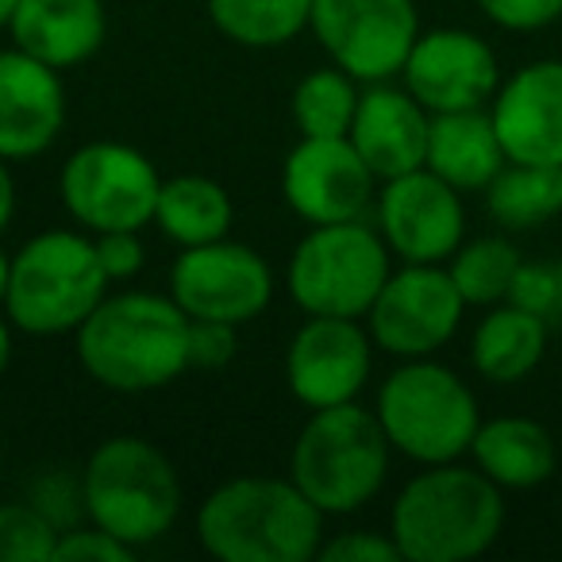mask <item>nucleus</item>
Instances as JSON below:
<instances>
[{
  "instance_id": "obj_27",
  "label": "nucleus",
  "mask_w": 562,
  "mask_h": 562,
  "mask_svg": "<svg viewBox=\"0 0 562 562\" xmlns=\"http://www.w3.org/2000/svg\"><path fill=\"white\" fill-rule=\"evenodd\" d=\"M520 250L516 243H508L505 235H485V239L462 243L451 255V278L459 285L462 301L467 305H482L493 308L501 301H508V290H513L516 270H520Z\"/></svg>"
},
{
  "instance_id": "obj_37",
  "label": "nucleus",
  "mask_w": 562,
  "mask_h": 562,
  "mask_svg": "<svg viewBox=\"0 0 562 562\" xmlns=\"http://www.w3.org/2000/svg\"><path fill=\"white\" fill-rule=\"evenodd\" d=\"M12 212H16V181H12L9 158H0V235L12 224Z\"/></svg>"
},
{
  "instance_id": "obj_12",
  "label": "nucleus",
  "mask_w": 562,
  "mask_h": 562,
  "mask_svg": "<svg viewBox=\"0 0 562 562\" xmlns=\"http://www.w3.org/2000/svg\"><path fill=\"white\" fill-rule=\"evenodd\" d=\"M170 297L189 321L250 324L273 297V273L255 247L243 243H201L181 247L170 270Z\"/></svg>"
},
{
  "instance_id": "obj_13",
  "label": "nucleus",
  "mask_w": 562,
  "mask_h": 562,
  "mask_svg": "<svg viewBox=\"0 0 562 562\" xmlns=\"http://www.w3.org/2000/svg\"><path fill=\"white\" fill-rule=\"evenodd\" d=\"M378 232L401 262H451L467 235L462 193L420 166L378 193Z\"/></svg>"
},
{
  "instance_id": "obj_30",
  "label": "nucleus",
  "mask_w": 562,
  "mask_h": 562,
  "mask_svg": "<svg viewBox=\"0 0 562 562\" xmlns=\"http://www.w3.org/2000/svg\"><path fill=\"white\" fill-rule=\"evenodd\" d=\"M508 301L536 313L547 328H562V262H520Z\"/></svg>"
},
{
  "instance_id": "obj_24",
  "label": "nucleus",
  "mask_w": 562,
  "mask_h": 562,
  "mask_svg": "<svg viewBox=\"0 0 562 562\" xmlns=\"http://www.w3.org/2000/svg\"><path fill=\"white\" fill-rule=\"evenodd\" d=\"M155 224L178 247L216 243L232 227V196L220 181L201 178V173H181V178L162 181L158 189Z\"/></svg>"
},
{
  "instance_id": "obj_26",
  "label": "nucleus",
  "mask_w": 562,
  "mask_h": 562,
  "mask_svg": "<svg viewBox=\"0 0 562 562\" xmlns=\"http://www.w3.org/2000/svg\"><path fill=\"white\" fill-rule=\"evenodd\" d=\"M209 16L239 47H285L313 20V0H209Z\"/></svg>"
},
{
  "instance_id": "obj_10",
  "label": "nucleus",
  "mask_w": 562,
  "mask_h": 562,
  "mask_svg": "<svg viewBox=\"0 0 562 562\" xmlns=\"http://www.w3.org/2000/svg\"><path fill=\"white\" fill-rule=\"evenodd\" d=\"M308 27L331 63L367 86L397 78L420 40L413 0H313Z\"/></svg>"
},
{
  "instance_id": "obj_6",
  "label": "nucleus",
  "mask_w": 562,
  "mask_h": 562,
  "mask_svg": "<svg viewBox=\"0 0 562 562\" xmlns=\"http://www.w3.org/2000/svg\"><path fill=\"white\" fill-rule=\"evenodd\" d=\"M374 413L393 451L420 467L459 462L482 428L474 390L431 359H408L393 370L378 390Z\"/></svg>"
},
{
  "instance_id": "obj_19",
  "label": "nucleus",
  "mask_w": 562,
  "mask_h": 562,
  "mask_svg": "<svg viewBox=\"0 0 562 562\" xmlns=\"http://www.w3.org/2000/svg\"><path fill=\"white\" fill-rule=\"evenodd\" d=\"M428 132L431 112L408 89L374 81L359 97V112H355L347 139L355 143L362 162L374 170V178L390 181L428 162Z\"/></svg>"
},
{
  "instance_id": "obj_23",
  "label": "nucleus",
  "mask_w": 562,
  "mask_h": 562,
  "mask_svg": "<svg viewBox=\"0 0 562 562\" xmlns=\"http://www.w3.org/2000/svg\"><path fill=\"white\" fill-rule=\"evenodd\" d=\"M547 336H551V328L536 313L513 305V301H501L474 328L470 362H474V370L485 382L516 385L543 362Z\"/></svg>"
},
{
  "instance_id": "obj_28",
  "label": "nucleus",
  "mask_w": 562,
  "mask_h": 562,
  "mask_svg": "<svg viewBox=\"0 0 562 562\" xmlns=\"http://www.w3.org/2000/svg\"><path fill=\"white\" fill-rule=\"evenodd\" d=\"M359 97L362 93L355 89V78L339 66L313 70L293 89V124L301 135H316V139L347 135L355 124V112H359Z\"/></svg>"
},
{
  "instance_id": "obj_15",
  "label": "nucleus",
  "mask_w": 562,
  "mask_h": 562,
  "mask_svg": "<svg viewBox=\"0 0 562 562\" xmlns=\"http://www.w3.org/2000/svg\"><path fill=\"white\" fill-rule=\"evenodd\" d=\"M405 89L436 116V112L485 109L501 89V66L493 47L462 27L420 32L405 58Z\"/></svg>"
},
{
  "instance_id": "obj_20",
  "label": "nucleus",
  "mask_w": 562,
  "mask_h": 562,
  "mask_svg": "<svg viewBox=\"0 0 562 562\" xmlns=\"http://www.w3.org/2000/svg\"><path fill=\"white\" fill-rule=\"evenodd\" d=\"M12 43L55 70L93 58L109 35L101 0H20L9 24Z\"/></svg>"
},
{
  "instance_id": "obj_1",
  "label": "nucleus",
  "mask_w": 562,
  "mask_h": 562,
  "mask_svg": "<svg viewBox=\"0 0 562 562\" xmlns=\"http://www.w3.org/2000/svg\"><path fill=\"white\" fill-rule=\"evenodd\" d=\"M78 362L104 390H162L189 370V316L158 293L104 297L78 328Z\"/></svg>"
},
{
  "instance_id": "obj_22",
  "label": "nucleus",
  "mask_w": 562,
  "mask_h": 562,
  "mask_svg": "<svg viewBox=\"0 0 562 562\" xmlns=\"http://www.w3.org/2000/svg\"><path fill=\"white\" fill-rule=\"evenodd\" d=\"M470 454H474V467L501 490H536V485L551 482L554 467H559L554 436L528 416L485 420L470 443Z\"/></svg>"
},
{
  "instance_id": "obj_16",
  "label": "nucleus",
  "mask_w": 562,
  "mask_h": 562,
  "mask_svg": "<svg viewBox=\"0 0 562 562\" xmlns=\"http://www.w3.org/2000/svg\"><path fill=\"white\" fill-rule=\"evenodd\" d=\"M374 339L351 316H308L285 351V382L305 408L347 405L370 378Z\"/></svg>"
},
{
  "instance_id": "obj_14",
  "label": "nucleus",
  "mask_w": 562,
  "mask_h": 562,
  "mask_svg": "<svg viewBox=\"0 0 562 562\" xmlns=\"http://www.w3.org/2000/svg\"><path fill=\"white\" fill-rule=\"evenodd\" d=\"M281 193L285 204L313 227L362 220L374 201V170L362 162L347 135L336 139L301 135L281 166Z\"/></svg>"
},
{
  "instance_id": "obj_17",
  "label": "nucleus",
  "mask_w": 562,
  "mask_h": 562,
  "mask_svg": "<svg viewBox=\"0 0 562 562\" xmlns=\"http://www.w3.org/2000/svg\"><path fill=\"white\" fill-rule=\"evenodd\" d=\"M490 116L508 162L562 166V58L520 66L493 93Z\"/></svg>"
},
{
  "instance_id": "obj_35",
  "label": "nucleus",
  "mask_w": 562,
  "mask_h": 562,
  "mask_svg": "<svg viewBox=\"0 0 562 562\" xmlns=\"http://www.w3.org/2000/svg\"><path fill=\"white\" fill-rule=\"evenodd\" d=\"M235 324L220 321H189V367L216 370L235 359Z\"/></svg>"
},
{
  "instance_id": "obj_11",
  "label": "nucleus",
  "mask_w": 562,
  "mask_h": 562,
  "mask_svg": "<svg viewBox=\"0 0 562 562\" xmlns=\"http://www.w3.org/2000/svg\"><path fill=\"white\" fill-rule=\"evenodd\" d=\"M467 301L443 262H405L390 273L370 305L367 324L374 347L397 359H428L459 331Z\"/></svg>"
},
{
  "instance_id": "obj_34",
  "label": "nucleus",
  "mask_w": 562,
  "mask_h": 562,
  "mask_svg": "<svg viewBox=\"0 0 562 562\" xmlns=\"http://www.w3.org/2000/svg\"><path fill=\"white\" fill-rule=\"evenodd\" d=\"M321 562H405L390 531H344L316 551Z\"/></svg>"
},
{
  "instance_id": "obj_21",
  "label": "nucleus",
  "mask_w": 562,
  "mask_h": 562,
  "mask_svg": "<svg viewBox=\"0 0 562 562\" xmlns=\"http://www.w3.org/2000/svg\"><path fill=\"white\" fill-rule=\"evenodd\" d=\"M505 147L497 139L490 109L436 112L428 132V170L459 193H485L505 166Z\"/></svg>"
},
{
  "instance_id": "obj_2",
  "label": "nucleus",
  "mask_w": 562,
  "mask_h": 562,
  "mask_svg": "<svg viewBox=\"0 0 562 562\" xmlns=\"http://www.w3.org/2000/svg\"><path fill=\"white\" fill-rule=\"evenodd\" d=\"M505 497L477 467L439 462L397 493L390 536L405 562H470L497 543Z\"/></svg>"
},
{
  "instance_id": "obj_40",
  "label": "nucleus",
  "mask_w": 562,
  "mask_h": 562,
  "mask_svg": "<svg viewBox=\"0 0 562 562\" xmlns=\"http://www.w3.org/2000/svg\"><path fill=\"white\" fill-rule=\"evenodd\" d=\"M16 9H20V0H0V27H9V24H12Z\"/></svg>"
},
{
  "instance_id": "obj_39",
  "label": "nucleus",
  "mask_w": 562,
  "mask_h": 562,
  "mask_svg": "<svg viewBox=\"0 0 562 562\" xmlns=\"http://www.w3.org/2000/svg\"><path fill=\"white\" fill-rule=\"evenodd\" d=\"M9 281H12V258L0 250V308L9 301Z\"/></svg>"
},
{
  "instance_id": "obj_18",
  "label": "nucleus",
  "mask_w": 562,
  "mask_h": 562,
  "mask_svg": "<svg viewBox=\"0 0 562 562\" xmlns=\"http://www.w3.org/2000/svg\"><path fill=\"white\" fill-rule=\"evenodd\" d=\"M66 124V89L55 66L27 50H0V158H35Z\"/></svg>"
},
{
  "instance_id": "obj_29",
  "label": "nucleus",
  "mask_w": 562,
  "mask_h": 562,
  "mask_svg": "<svg viewBox=\"0 0 562 562\" xmlns=\"http://www.w3.org/2000/svg\"><path fill=\"white\" fill-rule=\"evenodd\" d=\"M55 547L58 528L32 501L0 505V562H55Z\"/></svg>"
},
{
  "instance_id": "obj_8",
  "label": "nucleus",
  "mask_w": 562,
  "mask_h": 562,
  "mask_svg": "<svg viewBox=\"0 0 562 562\" xmlns=\"http://www.w3.org/2000/svg\"><path fill=\"white\" fill-rule=\"evenodd\" d=\"M390 255L382 232L367 227L362 220L344 224H316L297 243L285 270V290L308 316H359L382 293L390 278Z\"/></svg>"
},
{
  "instance_id": "obj_25",
  "label": "nucleus",
  "mask_w": 562,
  "mask_h": 562,
  "mask_svg": "<svg viewBox=\"0 0 562 562\" xmlns=\"http://www.w3.org/2000/svg\"><path fill=\"white\" fill-rule=\"evenodd\" d=\"M485 209L505 232H531L562 216V166L505 162L485 186Z\"/></svg>"
},
{
  "instance_id": "obj_33",
  "label": "nucleus",
  "mask_w": 562,
  "mask_h": 562,
  "mask_svg": "<svg viewBox=\"0 0 562 562\" xmlns=\"http://www.w3.org/2000/svg\"><path fill=\"white\" fill-rule=\"evenodd\" d=\"M474 4L505 32H543L562 20V0H474Z\"/></svg>"
},
{
  "instance_id": "obj_9",
  "label": "nucleus",
  "mask_w": 562,
  "mask_h": 562,
  "mask_svg": "<svg viewBox=\"0 0 562 562\" xmlns=\"http://www.w3.org/2000/svg\"><path fill=\"white\" fill-rule=\"evenodd\" d=\"M63 204L93 235L101 232H143L155 220L158 178L155 162L127 143H86L63 166Z\"/></svg>"
},
{
  "instance_id": "obj_4",
  "label": "nucleus",
  "mask_w": 562,
  "mask_h": 562,
  "mask_svg": "<svg viewBox=\"0 0 562 562\" xmlns=\"http://www.w3.org/2000/svg\"><path fill=\"white\" fill-rule=\"evenodd\" d=\"M390 451L378 413L359 401L313 408L290 451V477L324 516H351L385 485Z\"/></svg>"
},
{
  "instance_id": "obj_38",
  "label": "nucleus",
  "mask_w": 562,
  "mask_h": 562,
  "mask_svg": "<svg viewBox=\"0 0 562 562\" xmlns=\"http://www.w3.org/2000/svg\"><path fill=\"white\" fill-rule=\"evenodd\" d=\"M9 359H12V331H9V324L0 321V378L9 370Z\"/></svg>"
},
{
  "instance_id": "obj_5",
  "label": "nucleus",
  "mask_w": 562,
  "mask_h": 562,
  "mask_svg": "<svg viewBox=\"0 0 562 562\" xmlns=\"http://www.w3.org/2000/svg\"><path fill=\"white\" fill-rule=\"evenodd\" d=\"M109 297V273L97 243L78 232H43L12 255L4 313L27 336L78 331L86 316Z\"/></svg>"
},
{
  "instance_id": "obj_7",
  "label": "nucleus",
  "mask_w": 562,
  "mask_h": 562,
  "mask_svg": "<svg viewBox=\"0 0 562 562\" xmlns=\"http://www.w3.org/2000/svg\"><path fill=\"white\" fill-rule=\"evenodd\" d=\"M81 482H86L89 520L135 551L162 539L181 513L178 470L155 443L139 436L104 439L89 454Z\"/></svg>"
},
{
  "instance_id": "obj_3",
  "label": "nucleus",
  "mask_w": 562,
  "mask_h": 562,
  "mask_svg": "<svg viewBox=\"0 0 562 562\" xmlns=\"http://www.w3.org/2000/svg\"><path fill=\"white\" fill-rule=\"evenodd\" d=\"M196 539L220 562H308L324 513L293 477H235L196 508Z\"/></svg>"
},
{
  "instance_id": "obj_36",
  "label": "nucleus",
  "mask_w": 562,
  "mask_h": 562,
  "mask_svg": "<svg viewBox=\"0 0 562 562\" xmlns=\"http://www.w3.org/2000/svg\"><path fill=\"white\" fill-rule=\"evenodd\" d=\"M93 243H97V258H101L109 281H127L143 270L139 232H101Z\"/></svg>"
},
{
  "instance_id": "obj_32",
  "label": "nucleus",
  "mask_w": 562,
  "mask_h": 562,
  "mask_svg": "<svg viewBox=\"0 0 562 562\" xmlns=\"http://www.w3.org/2000/svg\"><path fill=\"white\" fill-rule=\"evenodd\" d=\"M55 562H135V547L104 528H70L58 536Z\"/></svg>"
},
{
  "instance_id": "obj_31",
  "label": "nucleus",
  "mask_w": 562,
  "mask_h": 562,
  "mask_svg": "<svg viewBox=\"0 0 562 562\" xmlns=\"http://www.w3.org/2000/svg\"><path fill=\"white\" fill-rule=\"evenodd\" d=\"M27 501L47 516L50 524L58 528V536L70 528H81V516H89L86 508V482L66 470H47L32 482L27 490Z\"/></svg>"
}]
</instances>
